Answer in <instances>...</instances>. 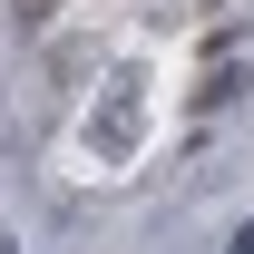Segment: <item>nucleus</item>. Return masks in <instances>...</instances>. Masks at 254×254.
<instances>
[{"label": "nucleus", "mask_w": 254, "mask_h": 254, "mask_svg": "<svg viewBox=\"0 0 254 254\" xmlns=\"http://www.w3.org/2000/svg\"><path fill=\"white\" fill-rule=\"evenodd\" d=\"M0 254H10V245H0Z\"/></svg>", "instance_id": "f03ea898"}, {"label": "nucleus", "mask_w": 254, "mask_h": 254, "mask_svg": "<svg viewBox=\"0 0 254 254\" xmlns=\"http://www.w3.org/2000/svg\"><path fill=\"white\" fill-rule=\"evenodd\" d=\"M225 254H254V215H245V225H235V245H225Z\"/></svg>", "instance_id": "f257e3e1"}]
</instances>
